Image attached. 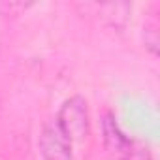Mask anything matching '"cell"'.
<instances>
[{"instance_id":"6da1fadb","label":"cell","mask_w":160,"mask_h":160,"mask_svg":"<svg viewBox=\"0 0 160 160\" xmlns=\"http://www.w3.org/2000/svg\"><path fill=\"white\" fill-rule=\"evenodd\" d=\"M102 132H104V145L115 160H151V152L147 151V147L126 138L113 115L104 117Z\"/></svg>"},{"instance_id":"7a4b0ae2","label":"cell","mask_w":160,"mask_h":160,"mask_svg":"<svg viewBox=\"0 0 160 160\" xmlns=\"http://www.w3.org/2000/svg\"><path fill=\"white\" fill-rule=\"evenodd\" d=\"M55 122L58 124V128L66 134V138L73 143V141H83L89 136L91 130V121H89V108H87V100L83 96H72L68 98Z\"/></svg>"},{"instance_id":"3957f363","label":"cell","mask_w":160,"mask_h":160,"mask_svg":"<svg viewBox=\"0 0 160 160\" xmlns=\"http://www.w3.org/2000/svg\"><path fill=\"white\" fill-rule=\"evenodd\" d=\"M40 152L43 160H72V141L55 121L47 122L40 134Z\"/></svg>"},{"instance_id":"277c9868","label":"cell","mask_w":160,"mask_h":160,"mask_svg":"<svg viewBox=\"0 0 160 160\" xmlns=\"http://www.w3.org/2000/svg\"><path fill=\"white\" fill-rule=\"evenodd\" d=\"M143 40H145V47H147L152 55H158L160 36H158V25H156V23H149V25H145Z\"/></svg>"}]
</instances>
